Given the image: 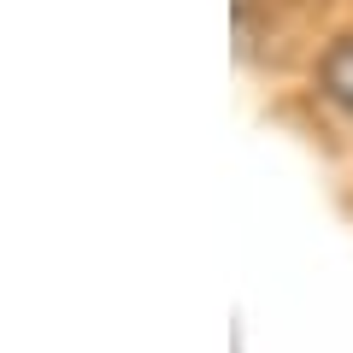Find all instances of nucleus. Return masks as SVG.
Here are the masks:
<instances>
[{"label": "nucleus", "instance_id": "obj_1", "mask_svg": "<svg viewBox=\"0 0 353 353\" xmlns=\"http://www.w3.org/2000/svg\"><path fill=\"white\" fill-rule=\"evenodd\" d=\"M318 94H324L341 118H353V36L330 41V53L318 59Z\"/></svg>", "mask_w": 353, "mask_h": 353}]
</instances>
